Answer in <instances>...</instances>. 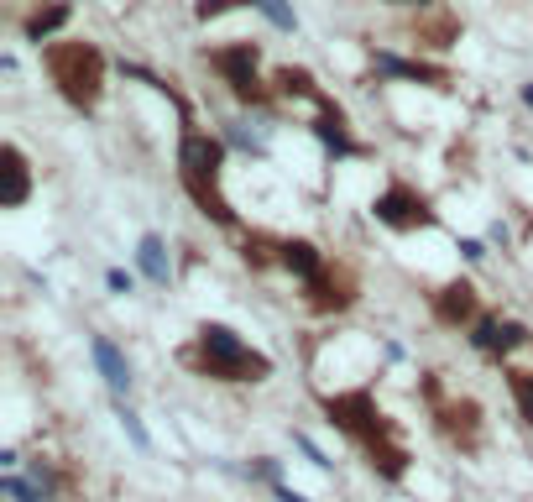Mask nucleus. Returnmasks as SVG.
Instances as JSON below:
<instances>
[{"instance_id":"nucleus-1","label":"nucleus","mask_w":533,"mask_h":502,"mask_svg":"<svg viewBox=\"0 0 533 502\" xmlns=\"http://www.w3.org/2000/svg\"><path fill=\"white\" fill-rule=\"evenodd\" d=\"M42 68L48 79L58 84V95L74 105V110H95L105 95V58L95 42H74V37H58V42H42Z\"/></svg>"},{"instance_id":"nucleus-2","label":"nucleus","mask_w":533,"mask_h":502,"mask_svg":"<svg viewBox=\"0 0 533 502\" xmlns=\"http://www.w3.org/2000/svg\"><path fill=\"white\" fill-rule=\"evenodd\" d=\"M220 168H225V142H215V136H204V131H183V142H178L183 189H189V199L210 220L236 225V210H230V199L220 194Z\"/></svg>"},{"instance_id":"nucleus-3","label":"nucleus","mask_w":533,"mask_h":502,"mask_svg":"<svg viewBox=\"0 0 533 502\" xmlns=\"http://www.w3.org/2000/svg\"><path fill=\"white\" fill-rule=\"evenodd\" d=\"M189 367L215 377V382H262V377H272V361L262 351H251L230 325H199Z\"/></svg>"},{"instance_id":"nucleus-4","label":"nucleus","mask_w":533,"mask_h":502,"mask_svg":"<svg viewBox=\"0 0 533 502\" xmlns=\"http://www.w3.org/2000/svg\"><path fill=\"white\" fill-rule=\"evenodd\" d=\"M210 63L225 74L230 95H236L241 105H267V100H272V89L257 79V63H262V48H257V42H230V48H215Z\"/></svg>"},{"instance_id":"nucleus-5","label":"nucleus","mask_w":533,"mask_h":502,"mask_svg":"<svg viewBox=\"0 0 533 502\" xmlns=\"http://www.w3.org/2000/svg\"><path fill=\"white\" fill-rule=\"evenodd\" d=\"M372 215H377L382 225H392V231H424V225H434L429 199H424L419 189H408V184H392L387 194H377Z\"/></svg>"},{"instance_id":"nucleus-6","label":"nucleus","mask_w":533,"mask_h":502,"mask_svg":"<svg viewBox=\"0 0 533 502\" xmlns=\"http://www.w3.org/2000/svg\"><path fill=\"white\" fill-rule=\"evenodd\" d=\"M528 325H518V319H497V314H481L476 325H471V346L486 351V356H507V351H518L528 346Z\"/></svg>"},{"instance_id":"nucleus-7","label":"nucleus","mask_w":533,"mask_h":502,"mask_svg":"<svg viewBox=\"0 0 533 502\" xmlns=\"http://www.w3.org/2000/svg\"><path fill=\"white\" fill-rule=\"evenodd\" d=\"M32 199V168L27 157H21V147H0V204L6 210H21V204Z\"/></svg>"},{"instance_id":"nucleus-8","label":"nucleus","mask_w":533,"mask_h":502,"mask_svg":"<svg viewBox=\"0 0 533 502\" xmlns=\"http://www.w3.org/2000/svg\"><path fill=\"white\" fill-rule=\"evenodd\" d=\"M434 319H439V325H476V319H481V304H476V288L471 283H445V288H439L434 293Z\"/></svg>"},{"instance_id":"nucleus-9","label":"nucleus","mask_w":533,"mask_h":502,"mask_svg":"<svg viewBox=\"0 0 533 502\" xmlns=\"http://www.w3.org/2000/svg\"><path fill=\"white\" fill-rule=\"evenodd\" d=\"M309 304H314V309H351V304H356V278H351L345 267L324 262V272L309 283Z\"/></svg>"},{"instance_id":"nucleus-10","label":"nucleus","mask_w":533,"mask_h":502,"mask_svg":"<svg viewBox=\"0 0 533 502\" xmlns=\"http://www.w3.org/2000/svg\"><path fill=\"white\" fill-rule=\"evenodd\" d=\"M89 356H95V367H100V377H105V387H110L115 398L131 393V361L121 356V346H115V340L95 335V340H89Z\"/></svg>"},{"instance_id":"nucleus-11","label":"nucleus","mask_w":533,"mask_h":502,"mask_svg":"<svg viewBox=\"0 0 533 502\" xmlns=\"http://www.w3.org/2000/svg\"><path fill=\"white\" fill-rule=\"evenodd\" d=\"M230 6H251V11H262L277 32H298V16H293L288 0H199V16L210 21V16H220V11H230Z\"/></svg>"},{"instance_id":"nucleus-12","label":"nucleus","mask_w":533,"mask_h":502,"mask_svg":"<svg viewBox=\"0 0 533 502\" xmlns=\"http://www.w3.org/2000/svg\"><path fill=\"white\" fill-rule=\"evenodd\" d=\"M277 262H283L288 272H293V278L298 283H314L319 278V272H324V257H319V246L314 241H298V236H288V241H277Z\"/></svg>"},{"instance_id":"nucleus-13","label":"nucleus","mask_w":533,"mask_h":502,"mask_svg":"<svg viewBox=\"0 0 533 502\" xmlns=\"http://www.w3.org/2000/svg\"><path fill=\"white\" fill-rule=\"evenodd\" d=\"M136 267H142V278H147V283L168 288V278H173V257H168V241H162L157 231H147L142 241H136Z\"/></svg>"},{"instance_id":"nucleus-14","label":"nucleus","mask_w":533,"mask_h":502,"mask_svg":"<svg viewBox=\"0 0 533 502\" xmlns=\"http://www.w3.org/2000/svg\"><path fill=\"white\" fill-rule=\"evenodd\" d=\"M314 136H319V142L330 147L335 157H351V152H356V142L345 136V121H340V110H335V105H319V116H314Z\"/></svg>"},{"instance_id":"nucleus-15","label":"nucleus","mask_w":533,"mask_h":502,"mask_svg":"<svg viewBox=\"0 0 533 502\" xmlns=\"http://www.w3.org/2000/svg\"><path fill=\"white\" fill-rule=\"evenodd\" d=\"M225 142H230V147H241V152H251V157H267L272 136H267L262 121H225Z\"/></svg>"},{"instance_id":"nucleus-16","label":"nucleus","mask_w":533,"mask_h":502,"mask_svg":"<svg viewBox=\"0 0 533 502\" xmlns=\"http://www.w3.org/2000/svg\"><path fill=\"white\" fill-rule=\"evenodd\" d=\"M377 74H398V79H419V84H439V89H445V74H439V68L392 58V53H377Z\"/></svg>"},{"instance_id":"nucleus-17","label":"nucleus","mask_w":533,"mask_h":502,"mask_svg":"<svg viewBox=\"0 0 533 502\" xmlns=\"http://www.w3.org/2000/svg\"><path fill=\"white\" fill-rule=\"evenodd\" d=\"M63 21H68V6H48V11H32L21 32H27V42H37V48H42V42H48V37L63 27Z\"/></svg>"},{"instance_id":"nucleus-18","label":"nucleus","mask_w":533,"mask_h":502,"mask_svg":"<svg viewBox=\"0 0 533 502\" xmlns=\"http://www.w3.org/2000/svg\"><path fill=\"white\" fill-rule=\"evenodd\" d=\"M115 419H121V429H126V440H131L136 450H152V435H147V424H142V419H136V414H131V408H126L121 398H115Z\"/></svg>"},{"instance_id":"nucleus-19","label":"nucleus","mask_w":533,"mask_h":502,"mask_svg":"<svg viewBox=\"0 0 533 502\" xmlns=\"http://www.w3.org/2000/svg\"><path fill=\"white\" fill-rule=\"evenodd\" d=\"M0 492H6L11 502H53L37 482H27V476H6V482H0Z\"/></svg>"},{"instance_id":"nucleus-20","label":"nucleus","mask_w":533,"mask_h":502,"mask_svg":"<svg viewBox=\"0 0 533 502\" xmlns=\"http://www.w3.org/2000/svg\"><path fill=\"white\" fill-rule=\"evenodd\" d=\"M507 387H513V398H518V414L533 424V372H507Z\"/></svg>"},{"instance_id":"nucleus-21","label":"nucleus","mask_w":533,"mask_h":502,"mask_svg":"<svg viewBox=\"0 0 533 502\" xmlns=\"http://www.w3.org/2000/svg\"><path fill=\"white\" fill-rule=\"evenodd\" d=\"M293 445H298V450H304V455H309V466H319V471H330V455H324V450H319V445H314L309 435H293Z\"/></svg>"},{"instance_id":"nucleus-22","label":"nucleus","mask_w":533,"mask_h":502,"mask_svg":"<svg viewBox=\"0 0 533 502\" xmlns=\"http://www.w3.org/2000/svg\"><path fill=\"white\" fill-rule=\"evenodd\" d=\"M105 288H110V293H131V288H136V278H131L126 267H110V272H105Z\"/></svg>"},{"instance_id":"nucleus-23","label":"nucleus","mask_w":533,"mask_h":502,"mask_svg":"<svg viewBox=\"0 0 533 502\" xmlns=\"http://www.w3.org/2000/svg\"><path fill=\"white\" fill-rule=\"evenodd\" d=\"M460 257H466V262H486V246L466 236V241H460Z\"/></svg>"},{"instance_id":"nucleus-24","label":"nucleus","mask_w":533,"mask_h":502,"mask_svg":"<svg viewBox=\"0 0 533 502\" xmlns=\"http://www.w3.org/2000/svg\"><path fill=\"white\" fill-rule=\"evenodd\" d=\"M272 492H277V502H309V497H304V492H293V487H288V482H277V487H272Z\"/></svg>"},{"instance_id":"nucleus-25","label":"nucleus","mask_w":533,"mask_h":502,"mask_svg":"<svg viewBox=\"0 0 533 502\" xmlns=\"http://www.w3.org/2000/svg\"><path fill=\"white\" fill-rule=\"evenodd\" d=\"M523 105H528V110H533V79H528V84H523Z\"/></svg>"},{"instance_id":"nucleus-26","label":"nucleus","mask_w":533,"mask_h":502,"mask_svg":"<svg viewBox=\"0 0 533 502\" xmlns=\"http://www.w3.org/2000/svg\"><path fill=\"white\" fill-rule=\"evenodd\" d=\"M387 6H424V0H387Z\"/></svg>"}]
</instances>
